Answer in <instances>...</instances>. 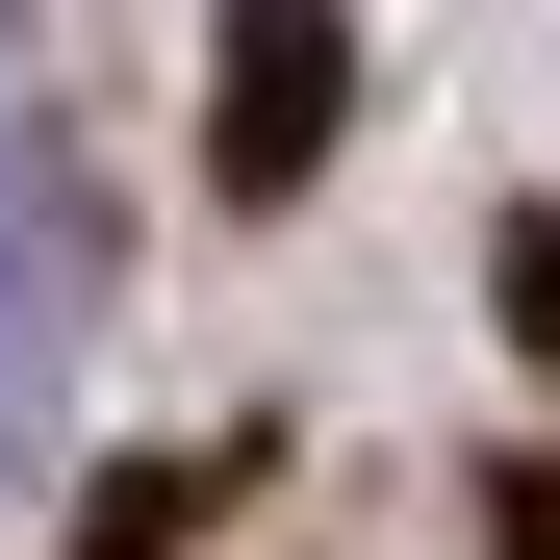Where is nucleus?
<instances>
[{
	"label": "nucleus",
	"mask_w": 560,
	"mask_h": 560,
	"mask_svg": "<svg viewBox=\"0 0 560 560\" xmlns=\"http://www.w3.org/2000/svg\"><path fill=\"white\" fill-rule=\"evenodd\" d=\"M331 77H357V26H331V0H230V205H280V178H306L331 153Z\"/></svg>",
	"instance_id": "nucleus-1"
},
{
	"label": "nucleus",
	"mask_w": 560,
	"mask_h": 560,
	"mask_svg": "<svg viewBox=\"0 0 560 560\" xmlns=\"http://www.w3.org/2000/svg\"><path fill=\"white\" fill-rule=\"evenodd\" d=\"M510 331H535V357H560V205H535V230H510Z\"/></svg>",
	"instance_id": "nucleus-2"
}]
</instances>
